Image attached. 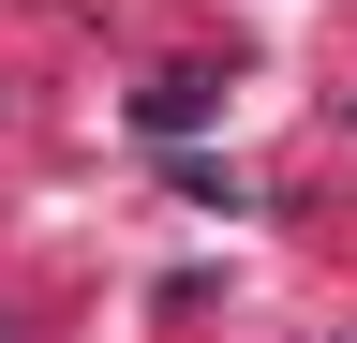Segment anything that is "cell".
<instances>
[{"label": "cell", "instance_id": "6da1fadb", "mask_svg": "<svg viewBox=\"0 0 357 343\" xmlns=\"http://www.w3.org/2000/svg\"><path fill=\"white\" fill-rule=\"evenodd\" d=\"M134 119H149V135H194V119H208V75H164V90H134Z\"/></svg>", "mask_w": 357, "mask_h": 343}]
</instances>
